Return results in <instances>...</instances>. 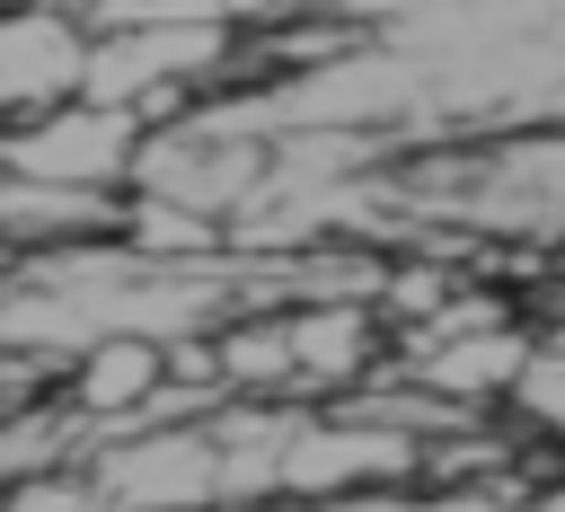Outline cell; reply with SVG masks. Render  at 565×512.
Listing matches in <instances>:
<instances>
[{
	"instance_id": "obj_1",
	"label": "cell",
	"mask_w": 565,
	"mask_h": 512,
	"mask_svg": "<svg viewBox=\"0 0 565 512\" xmlns=\"http://www.w3.org/2000/svg\"><path fill=\"white\" fill-rule=\"evenodd\" d=\"M141 150L150 132L115 106H62L44 124H9V177H35V185H79V194H115L124 177H141Z\"/></svg>"
},
{
	"instance_id": "obj_2",
	"label": "cell",
	"mask_w": 565,
	"mask_h": 512,
	"mask_svg": "<svg viewBox=\"0 0 565 512\" xmlns=\"http://www.w3.org/2000/svg\"><path fill=\"white\" fill-rule=\"evenodd\" d=\"M88 62H97V35L88 18H71V0H35V9H9L0 26V106L9 124H44L62 106L88 97Z\"/></svg>"
},
{
	"instance_id": "obj_3",
	"label": "cell",
	"mask_w": 565,
	"mask_h": 512,
	"mask_svg": "<svg viewBox=\"0 0 565 512\" xmlns=\"http://www.w3.org/2000/svg\"><path fill=\"white\" fill-rule=\"evenodd\" d=\"M132 221V194H79V185H35L9 177L0 185V230L9 256H71V247H115Z\"/></svg>"
},
{
	"instance_id": "obj_4",
	"label": "cell",
	"mask_w": 565,
	"mask_h": 512,
	"mask_svg": "<svg viewBox=\"0 0 565 512\" xmlns=\"http://www.w3.org/2000/svg\"><path fill=\"white\" fill-rule=\"evenodd\" d=\"M291 318V353H300V388H371V371H388V353L380 344H397L388 335V318H380V300H327V309H282Z\"/></svg>"
},
{
	"instance_id": "obj_5",
	"label": "cell",
	"mask_w": 565,
	"mask_h": 512,
	"mask_svg": "<svg viewBox=\"0 0 565 512\" xmlns=\"http://www.w3.org/2000/svg\"><path fill=\"white\" fill-rule=\"evenodd\" d=\"M212 344H221V380H230V397H274V388H300L291 318H230V327H212Z\"/></svg>"
},
{
	"instance_id": "obj_6",
	"label": "cell",
	"mask_w": 565,
	"mask_h": 512,
	"mask_svg": "<svg viewBox=\"0 0 565 512\" xmlns=\"http://www.w3.org/2000/svg\"><path fill=\"white\" fill-rule=\"evenodd\" d=\"M0 512H106V494L88 468H53V477H18Z\"/></svg>"
},
{
	"instance_id": "obj_7",
	"label": "cell",
	"mask_w": 565,
	"mask_h": 512,
	"mask_svg": "<svg viewBox=\"0 0 565 512\" xmlns=\"http://www.w3.org/2000/svg\"><path fill=\"white\" fill-rule=\"evenodd\" d=\"M309 0H221V18L230 26H282V18H300Z\"/></svg>"
}]
</instances>
